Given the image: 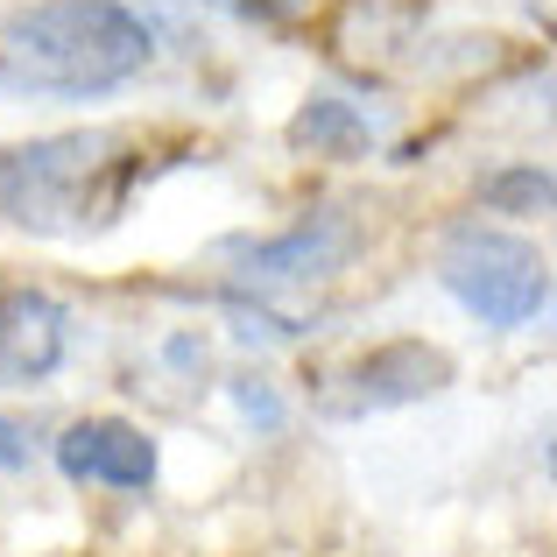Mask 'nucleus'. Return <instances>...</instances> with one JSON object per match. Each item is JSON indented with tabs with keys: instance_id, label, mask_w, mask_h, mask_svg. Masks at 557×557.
Returning a JSON list of instances; mask_svg holds the SVG:
<instances>
[{
	"instance_id": "11",
	"label": "nucleus",
	"mask_w": 557,
	"mask_h": 557,
	"mask_svg": "<svg viewBox=\"0 0 557 557\" xmlns=\"http://www.w3.org/2000/svg\"><path fill=\"white\" fill-rule=\"evenodd\" d=\"M36 459V445H28V431L14 417H0V473H22V466Z\"/></svg>"
},
{
	"instance_id": "3",
	"label": "nucleus",
	"mask_w": 557,
	"mask_h": 557,
	"mask_svg": "<svg viewBox=\"0 0 557 557\" xmlns=\"http://www.w3.org/2000/svg\"><path fill=\"white\" fill-rule=\"evenodd\" d=\"M431 275L466 318L494 332H522L550 311V261L536 240H522L516 226H494V219H459L445 226L431 255Z\"/></svg>"
},
{
	"instance_id": "8",
	"label": "nucleus",
	"mask_w": 557,
	"mask_h": 557,
	"mask_svg": "<svg viewBox=\"0 0 557 557\" xmlns=\"http://www.w3.org/2000/svg\"><path fill=\"white\" fill-rule=\"evenodd\" d=\"M283 141H289V156H318V163H368L381 149V127H374V113L360 107V99L311 92V99H297Z\"/></svg>"
},
{
	"instance_id": "10",
	"label": "nucleus",
	"mask_w": 557,
	"mask_h": 557,
	"mask_svg": "<svg viewBox=\"0 0 557 557\" xmlns=\"http://www.w3.org/2000/svg\"><path fill=\"white\" fill-rule=\"evenodd\" d=\"M226 395H233V409H240V423H247L255 437H275V431L289 423V403H283V388H275L269 374H233Z\"/></svg>"
},
{
	"instance_id": "1",
	"label": "nucleus",
	"mask_w": 557,
	"mask_h": 557,
	"mask_svg": "<svg viewBox=\"0 0 557 557\" xmlns=\"http://www.w3.org/2000/svg\"><path fill=\"white\" fill-rule=\"evenodd\" d=\"M163 170L141 127H57L0 149V219L36 240H92L121 226L135 190Z\"/></svg>"
},
{
	"instance_id": "5",
	"label": "nucleus",
	"mask_w": 557,
	"mask_h": 557,
	"mask_svg": "<svg viewBox=\"0 0 557 557\" xmlns=\"http://www.w3.org/2000/svg\"><path fill=\"white\" fill-rule=\"evenodd\" d=\"M451 381H459V360L437 339L403 332V339H381L368 354H354L346 368H332L325 388H318V409H325V417H381V409L431 403Z\"/></svg>"
},
{
	"instance_id": "2",
	"label": "nucleus",
	"mask_w": 557,
	"mask_h": 557,
	"mask_svg": "<svg viewBox=\"0 0 557 557\" xmlns=\"http://www.w3.org/2000/svg\"><path fill=\"white\" fill-rule=\"evenodd\" d=\"M163 36L127 0H28L0 22V107L107 99L156 71Z\"/></svg>"
},
{
	"instance_id": "7",
	"label": "nucleus",
	"mask_w": 557,
	"mask_h": 557,
	"mask_svg": "<svg viewBox=\"0 0 557 557\" xmlns=\"http://www.w3.org/2000/svg\"><path fill=\"white\" fill-rule=\"evenodd\" d=\"M71 360V311L50 289H0V388H42Z\"/></svg>"
},
{
	"instance_id": "9",
	"label": "nucleus",
	"mask_w": 557,
	"mask_h": 557,
	"mask_svg": "<svg viewBox=\"0 0 557 557\" xmlns=\"http://www.w3.org/2000/svg\"><path fill=\"white\" fill-rule=\"evenodd\" d=\"M550 198H557V184H550L544 163H502V170L480 177V212H494V226H502V219H508V226L544 219Z\"/></svg>"
},
{
	"instance_id": "4",
	"label": "nucleus",
	"mask_w": 557,
	"mask_h": 557,
	"mask_svg": "<svg viewBox=\"0 0 557 557\" xmlns=\"http://www.w3.org/2000/svg\"><path fill=\"white\" fill-rule=\"evenodd\" d=\"M354 240L360 233L346 226L339 212H304L297 226L283 233H240V240H219L212 261H226V283L219 289H247V297H275L283 304L289 289H311V283H332V275L354 261Z\"/></svg>"
},
{
	"instance_id": "6",
	"label": "nucleus",
	"mask_w": 557,
	"mask_h": 557,
	"mask_svg": "<svg viewBox=\"0 0 557 557\" xmlns=\"http://www.w3.org/2000/svg\"><path fill=\"white\" fill-rule=\"evenodd\" d=\"M50 459L71 487L156 494V480H163V437L135 417H71L50 437Z\"/></svg>"
}]
</instances>
